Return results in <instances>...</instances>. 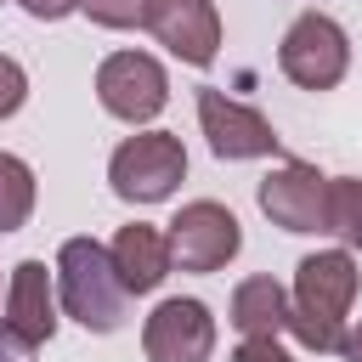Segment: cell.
I'll return each instance as SVG.
<instances>
[{
    "label": "cell",
    "instance_id": "5bb4252c",
    "mask_svg": "<svg viewBox=\"0 0 362 362\" xmlns=\"http://www.w3.org/2000/svg\"><path fill=\"white\" fill-rule=\"evenodd\" d=\"M34 170H28V158H17V153H0V232H17V226H28V215H34Z\"/></svg>",
    "mask_w": 362,
    "mask_h": 362
},
{
    "label": "cell",
    "instance_id": "9a60e30c",
    "mask_svg": "<svg viewBox=\"0 0 362 362\" xmlns=\"http://www.w3.org/2000/svg\"><path fill=\"white\" fill-rule=\"evenodd\" d=\"M328 238L362 249V175H328Z\"/></svg>",
    "mask_w": 362,
    "mask_h": 362
},
{
    "label": "cell",
    "instance_id": "e0dca14e",
    "mask_svg": "<svg viewBox=\"0 0 362 362\" xmlns=\"http://www.w3.org/2000/svg\"><path fill=\"white\" fill-rule=\"evenodd\" d=\"M23 102H28V68L0 51V119L23 113Z\"/></svg>",
    "mask_w": 362,
    "mask_h": 362
},
{
    "label": "cell",
    "instance_id": "2e32d148",
    "mask_svg": "<svg viewBox=\"0 0 362 362\" xmlns=\"http://www.w3.org/2000/svg\"><path fill=\"white\" fill-rule=\"evenodd\" d=\"M147 6H153V0H79V11H85L96 28H113V34L147 28Z\"/></svg>",
    "mask_w": 362,
    "mask_h": 362
},
{
    "label": "cell",
    "instance_id": "44dd1931",
    "mask_svg": "<svg viewBox=\"0 0 362 362\" xmlns=\"http://www.w3.org/2000/svg\"><path fill=\"white\" fill-rule=\"evenodd\" d=\"M23 356H28V351H17V345H6V339H0V362H23Z\"/></svg>",
    "mask_w": 362,
    "mask_h": 362
},
{
    "label": "cell",
    "instance_id": "ffe728a7",
    "mask_svg": "<svg viewBox=\"0 0 362 362\" xmlns=\"http://www.w3.org/2000/svg\"><path fill=\"white\" fill-rule=\"evenodd\" d=\"M339 356H345V362H362V322H356V328H345V345H339Z\"/></svg>",
    "mask_w": 362,
    "mask_h": 362
},
{
    "label": "cell",
    "instance_id": "7c38bea8",
    "mask_svg": "<svg viewBox=\"0 0 362 362\" xmlns=\"http://www.w3.org/2000/svg\"><path fill=\"white\" fill-rule=\"evenodd\" d=\"M113 266H119V277H124V288L130 294H153L164 277H170V232H158V226H147V221H130V226H119L113 232Z\"/></svg>",
    "mask_w": 362,
    "mask_h": 362
},
{
    "label": "cell",
    "instance_id": "4fadbf2b",
    "mask_svg": "<svg viewBox=\"0 0 362 362\" xmlns=\"http://www.w3.org/2000/svg\"><path fill=\"white\" fill-rule=\"evenodd\" d=\"M226 322H232L243 339H255V334H283V328H288V288H283L272 272L243 277V283L232 288Z\"/></svg>",
    "mask_w": 362,
    "mask_h": 362
},
{
    "label": "cell",
    "instance_id": "5b68a950",
    "mask_svg": "<svg viewBox=\"0 0 362 362\" xmlns=\"http://www.w3.org/2000/svg\"><path fill=\"white\" fill-rule=\"evenodd\" d=\"M96 102L124 124H153L170 102V74L153 51H107L96 62Z\"/></svg>",
    "mask_w": 362,
    "mask_h": 362
},
{
    "label": "cell",
    "instance_id": "277c9868",
    "mask_svg": "<svg viewBox=\"0 0 362 362\" xmlns=\"http://www.w3.org/2000/svg\"><path fill=\"white\" fill-rule=\"evenodd\" d=\"M277 68L300 90H334L351 68V34L328 11H300L277 40Z\"/></svg>",
    "mask_w": 362,
    "mask_h": 362
},
{
    "label": "cell",
    "instance_id": "ac0fdd59",
    "mask_svg": "<svg viewBox=\"0 0 362 362\" xmlns=\"http://www.w3.org/2000/svg\"><path fill=\"white\" fill-rule=\"evenodd\" d=\"M232 362H294V356L277 345V334H255V339H243L232 351Z\"/></svg>",
    "mask_w": 362,
    "mask_h": 362
},
{
    "label": "cell",
    "instance_id": "8fae6325",
    "mask_svg": "<svg viewBox=\"0 0 362 362\" xmlns=\"http://www.w3.org/2000/svg\"><path fill=\"white\" fill-rule=\"evenodd\" d=\"M147 34L187 68H209L221 57V11L215 0H153L147 6Z\"/></svg>",
    "mask_w": 362,
    "mask_h": 362
},
{
    "label": "cell",
    "instance_id": "3957f363",
    "mask_svg": "<svg viewBox=\"0 0 362 362\" xmlns=\"http://www.w3.org/2000/svg\"><path fill=\"white\" fill-rule=\"evenodd\" d=\"M181 181H187V147H181V136H170V130H136V136H124V141L113 147V158H107V187H113V198H119V204H136V209L175 198Z\"/></svg>",
    "mask_w": 362,
    "mask_h": 362
},
{
    "label": "cell",
    "instance_id": "52a82bcc",
    "mask_svg": "<svg viewBox=\"0 0 362 362\" xmlns=\"http://www.w3.org/2000/svg\"><path fill=\"white\" fill-rule=\"evenodd\" d=\"M255 204L283 232H328V175L305 158H283L260 175Z\"/></svg>",
    "mask_w": 362,
    "mask_h": 362
},
{
    "label": "cell",
    "instance_id": "8992f818",
    "mask_svg": "<svg viewBox=\"0 0 362 362\" xmlns=\"http://www.w3.org/2000/svg\"><path fill=\"white\" fill-rule=\"evenodd\" d=\"M238 249H243V226H238V215H232L226 204L192 198V204L175 209V221H170V260H175L181 272L209 277V272L232 266Z\"/></svg>",
    "mask_w": 362,
    "mask_h": 362
},
{
    "label": "cell",
    "instance_id": "7a4b0ae2",
    "mask_svg": "<svg viewBox=\"0 0 362 362\" xmlns=\"http://www.w3.org/2000/svg\"><path fill=\"white\" fill-rule=\"evenodd\" d=\"M57 300H62V317H74L85 334H113L124 328V311H130V288L113 266V249L96 243V238H62L57 249Z\"/></svg>",
    "mask_w": 362,
    "mask_h": 362
},
{
    "label": "cell",
    "instance_id": "6da1fadb",
    "mask_svg": "<svg viewBox=\"0 0 362 362\" xmlns=\"http://www.w3.org/2000/svg\"><path fill=\"white\" fill-rule=\"evenodd\" d=\"M356 288H362V272H356V255L345 243L305 255L294 266V288H288V334L317 356H339Z\"/></svg>",
    "mask_w": 362,
    "mask_h": 362
},
{
    "label": "cell",
    "instance_id": "30bf717a",
    "mask_svg": "<svg viewBox=\"0 0 362 362\" xmlns=\"http://www.w3.org/2000/svg\"><path fill=\"white\" fill-rule=\"evenodd\" d=\"M141 351L147 362H209L215 356V317L192 294H170L153 305L141 322Z\"/></svg>",
    "mask_w": 362,
    "mask_h": 362
},
{
    "label": "cell",
    "instance_id": "d6986e66",
    "mask_svg": "<svg viewBox=\"0 0 362 362\" xmlns=\"http://www.w3.org/2000/svg\"><path fill=\"white\" fill-rule=\"evenodd\" d=\"M34 23H62V17H74L79 11V0H17Z\"/></svg>",
    "mask_w": 362,
    "mask_h": 362
},
{
    "label": "cell",
    "instance_id": "9c48e42d",
    "mask_svg": "<svg viewBox=\"0 0 362 362\" xmlns=\"http://www.w3.org/2000/svg\"><path fill=\"white\" fill-rule=\"evenodd\" d=\"M62 322V300H57V272H45V260H17L11 283H6V317H0V339L17 351H40L51 345Z\"/></svg>",
    "mask_w": 362,
    "mask_h": 362
},
{
    "label": "cell",
    "instance_id": "ba28073f",
    "mask_svg": "<svg viewBox=\"0 0 362 362\" xmlns=\"http://www.w3.org/2000/svg\"><path fill=\"white\" fill-rule=\"evenodd\" d=\"M198 130H204L209 153L226 158V164L272 158V153L283 147L277 130H272V119H266L260 107H249V102H238V96H226V90H215V85H198Z\"/></svg>",
    "mask_w": 362,
    "mask_h": 362
}]
</instances>
